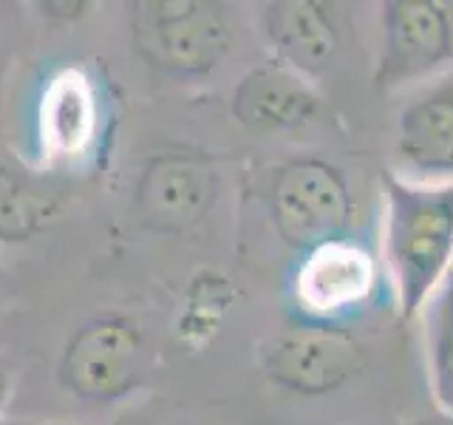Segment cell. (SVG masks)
Wrapping results in <instances>:
<instances>
[{
	"instance_id": "cell-1",
	"label": "cell",
	"mask_w": 453,
	"mask_h": 425,
	"mask_svg": "<svg viewBox=\"0 0 453 425\" xmlns=\"http://www.w3.org/2000/svg\"><path fill=\"white\" fill-rule=\"evenodd\" d=\"M382 261L400 315H417L453 273V179L386 176Z\"/></svg>"
},
{
	"instance_id": "cell-9",
	"label": "cell",
	"mask_w": 453,
	"mask_h": 425,
	"mask_svg": "<svg viewBox=\"0 0 453 425\" xmlns=\"http://www.w3.org/2000/svg\"><path fill=\"white\" fill-rule=\"evenodd\" d=\"M320 111V94L311 80L283 63H261L238 80L233 91L235 120L252 131L275 134L311 122Z\"/></svg>"
},
{
	"instance_id": "cell-14",
	"label": "cell",
	"mask_w": 453,
	"mask_h": 425,
	"mask_svg": "<svg viewBox=\"0 0 453 425\" xmlns=\"http://www.w3.org/2000/svg\"><path fill=\"white\" fill-rule=\"evenodd\" d=\"M422 309L431 391L436 406L453 417V273L439 283Z\"/></svg>"
},
{
	"instance_id": "cell-6",
	"label": "cell",
	"mask_w": 453,
	"mask_h": 425,
	"mask_svg": "<svg viewBox=\"0 0 453 425\" xmlns=\"http://www.w3.org/2000/svg\"><path fill=\"white\" fill-rule=\"evenodd\" d=\"M382 49L374 71L380 89L434 77L453 57V23L436 0H388L382 6Z\"/></svg>"
},
{
	"instance_id": "cell-5",
	"label": "cell",
	"mask_w": 453,
	"mask_h": 425,
	"mask_svg": "<svg viewBox=\"0 0 453 425\" xmlns=\"http://www.w3.org/2000/svg\"><path fill=\"white\" fill-rule=\"evenodd\" d=\"M365 354L351 335L329 326H292L261 349L266 377L283 391L320 397L343 389L363 372Z\"/></svg>"
},
{
	"instance_id": "cell-8",
	"label": "cell",
	"mask_w": 453,
	"mask_h": 425,
	"mask_svg": "<svg viewBox=\"0 0 453 425\" xmlns=\"http://www.w3.org/2000/svg\"><path fill=\"white\" fill-rule=\"evenodd\" d=\"M377 287V264L363 244L332 238L306 250L295 273V298L318 318L363 306Z\"/></svg>"
},
{
	"instance_id": "cell-10",
	"label": "cell",
	"mask_w": 453,
	"mask_h": 425,
	"mask_svg": "<svg viewBox=\"0 0 453 425\" xmlns=\"http://www.w3.org/2000/svg\"><path fill=\"white\" fill-rule=\"evenodd\" d=\"M264 37L275 51V60L303 74L318 77L332 66L340 37L332 18L311 0H278L261 14Z\"/></svg>"
},
{
	"instance_id": "cell-16",
	"label": "cell",
	"mask_w": 453,
	"mask_h": 425,
	"mask_svg": "<svg viewBox=\"0 0 453 425\" xmlns=\"http://www.w3.org/2000/svg\"><path fill=\"white\" fill-rule=\"evenodd\" d=\"M40 425H77V422H63V420H51V422H40Z\"/></svg>"
},
{
	"instance_id": "cell-3",
	"label": "cell",
	"mask_w": 453,
	"mask_h": 425,
	"mask_svg": "<svg viewBox=\"0 0 453 425\" xmlns=\"http://www.w3.org/2000/svg\"><path fill=\"white\" fill-rule=\"evenodd\" d=\"M145 372V335L127 315H96L65 340L57 377L85 406H108L131 394Z\"/></svg>"
},
{
	"instance_id": "cell-12",
	"label": "cell",
	"mask_w": 453,
	"mask_h": 425,
	"mask_svg": "<svg viewBox=\"0 0 453 425\" xmlns=\"http://www.w3.org/2000/svg\"><path fill=\"white\" fill-rule=\"evenodd\" d=\"M96 128L94 89L80 71H63L42 97V142L60 156H77L91 145Z\"/></svg>"
},
{
	"instance_id": "cell-4",
	"label": "cell",
	"mask_w": 453,
	"mask_h": 425,
	"mask_svg": "<svg viewBox=\"0 0 453 425\" xmlns=\"http://www.w3.org/2000/svg\"><path fill=\"white\" fill-rule=\"evenodd\" d=\"M275 233L295 250L340 238L349 221L351 193L343 170L318 156H297L275 167L266 188Z\"/></svg>"
},
{
	"instance_id": "cell-7",
	"label": "cell",
	"mask_w": 453,
	"mask_h": 425,
	"mask_svg": "<svg viewBox=\"0 0 453 425\" xmlns=\"http://www.w3.org/2000/svg\"><path fill=\"white\" fill-rule=\"evenodd\" d=\"M219 196V174L198 151H165L145 165L136 182L139 219L162 233L198 227Z\"/></svg>"
},
{
	"instance_id": "cell-15",
	"label": "cell",
	"mask_w": 453,
	"mask_h": 425,
	"mask_svg": "<svg viewBox=\"0 0 453 425\" xmlns=\"http://www.w3.org/2000/svg\"><path fill=\"white\" fill-rule=\"evenodd\" d=\"M6 400H9V368L0 360V411H4Z\"/></svg>"
},
{
	"instance_id": "cell-13",
	"label": "cell",
	"mask_w": 453,
	"mask_h": 425,
	"mask_svg": "<svg viewBox=\"0 0 453 425\" xmlns=\"http://www.w3.org/2000/svg\"><path fill=\"white\" fill-rule=\"evenodd\" d=\"M60 202L40 182L0 162V241L26 244L57 219Z\"/></svg>"
},
{
	"instance_id": "cell-2",
	"label": "cell",
	"mask_w": 453,
	"mask_h": 425,
	"mask_svg": "<svg viewBox=\"0 0 453 425\" xmlns=\"http://www.w3.org/2000/svg\"><path fill=\"white\" fill-rule=\"evenodd\" d=\"M131 26L142 60L170 77H204L233 46L226 12L210 0H142Z\"/></svg>"
},
{
	"instance_id": "cell-11",
	"label": "cell",
	"mask_w": 453,
	"mask_h": 425,
	"mask_svg": "<svg viewBox=\"0 0 453 425\" xmlns=\"http://www.w3.org/2000/svg\"><path fill=\"white\" fill-rule=\"evenodd\" d=\"M396 151L419 182L453 179V82L434 85L403 108Z\"/></svg>"
}]
</instances>
